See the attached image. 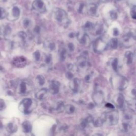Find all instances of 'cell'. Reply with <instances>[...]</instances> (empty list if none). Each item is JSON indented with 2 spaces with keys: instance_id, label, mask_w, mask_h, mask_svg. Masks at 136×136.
<instances>
[{
  "instance_id": "cell-1",
  "label": "cell",
  "mask_w": 136,
  "mask_h": 136,
  "mask_svg": "<svg viewBox=\"0 0 136 136\" xmlns=\"http://www.w3.org/2000/svg\"><path fill=\"white\" fill-rule=\"evenodd\" d=\"M111 82L112 86L114 89L120 90H125L128 85V80L120 75L112 77L111 79Z\"/></svg>"
},
{
  "instance_id": "cell-2",
  "label": "cell",
  "mask_w": 136,
  "mask_h": 136,
  "mask_svg": "<svg viewBox=\"0 0 136 136\" xmlns=\"http://www.w3.org/2000/svg\"><path fill=\"white\" fill-rule=\"evenodd\" d=\"M104 122H107L110 125H115L119 122V113L116 111H112L105 113L101 117Z\"/></svg>"
},
{
  "instance_id": "cell-3",
  "label": "cell",
  "mask_w": 136,
  "mask_h": 136,
  "mask_svg": "<svg viewBox=\"0 0 136 136\" xmlns=\"http://www.w3.org/2000/svg\"><path fill=\"white\" fill-rule=\"evenodd\" d=\"M35 108L33 100L31 98H25L22 100L19 105V109L25 114H30Z\"/></svg>"
},
{
  "instance_id": "cell-4",
  "label": "cell",
  "mask_w": 136,
  "mask_h": 136,
  "mask_svg": "<svg viewBox=\"0 0 136 136\" xmlns=\"http://www.w3.org/2000/svg\"><path fill=\"white\" fill-rule=\"evenodd\" d=\"M76 65L77 67L80 71H86L89 68L90 63L85 53L78 57Z\"/></svg>"
},
{
  "instance_id": "cell-5",
  "label": "cell",
  "mask_w": 136,
  "mask_h": 136,
  "mask_svg": "<svg viewBox=\"0 0 136 136\" xmlns=\"http://www.w3.org/2000/svg\"><path fill=\"white\" fill-rule=\"evenodd\" d=\"M55 18L58 22L63 25L65 27L68 26L69 20L66 12L64 10L60 9H56L55 12Z\"/></svg>"
},
{
  "instance_id": "cell-6",
  "label": "cell",
  "mask_w": 136,
  "mask_h": 136,
  "mask_svg": "<svg viewBox=\"0 0 136 136\" xmlns=\"http://www.w3.org/2000/svg\"><path fill=\"white\" fill-rule=\"evenodd\" d=\"M107 47V43L101 38L97 39L93 44V49L96 53L103 52Z\"/></svg>"
},
{
  "instance_id": "cell-7",
  "label": "cell",
  "mask_w": 136,
  "mask_h": 136,
  "mask_svg": "<svg viewBox=\"0 0 136 136\" xmlns=\"http://www.w3.org/2000/svg\"><path fill=\"white\" fill-rule=\"evenodd\" d=\"M76 37L81 45L85 46H88L90 45V37L87 34L78 33L76 34Z\"/></svg>"
},
{
  "instance_id": "cell-8",
  "label": "cell",
  "mask_w": 136,
  "mask_h": 136,
  "mask_svg": "<svg viewBox=\"0 0 136 136\" xmlns=\"http://www.w3.org/2000/svg\"><path fill=\"white\" fill-rule=\"evenodd\" d=\"M31 90V86L27 82L22 81L20 83L19 86V92L20 94L26 95L30 93Z\"/></svg>"
},
{
  "instance_id": "cell-9",
  "label": "cell",
  "mask_w": 136,
  "mask_h": 136,
  "mask_svg": "<svg viewBox=\"0 0 136 136\" xmlns=\"http://www.w3.org/2000/svg\"><path fill=\"white\" fill-rule=\"evenodd\" d=\"M92 98L94 102L97 105H100L104 101V96L102 92L97 91L93 93Z\"/></svg>"
},
{
  "instance_id": "cell-10",
  "label": "cell",
  "mask_w": 136,
  "mask_h": 136,
  "mask_svg": "<svg viewBox=\"0 0 136 136\" xmlns=\"http://www.w3.org/2000/svg\"><path fill=\"white\" fill-rule=\"evenodd\" d=\"M70 88L74 93H78L81 88V81L78 78H74L71 81Z\"/></svg>"
},
{
  "instance_id": "cell-11",
  "label": "cell",
  "mask_w": 136,
  "mask_h": 136,
  "mask_svg": "<svg viewBox=\"0 0 136 136\" xmlns=\"http://www.w3.org/2000/svg\"><path fill=\"white\" fill-rule=\"evenodd\" d=\"M135 37L132 35L128 34L122 37V43L124 46L126 47H130L135 43Z\"/></svg>"
},
{
  "instance_id": "cell-12",
  "label": "cell",
  "mask_w": 136,
  "mask_h": 136,
  "mask_svg": "<svg viewBox=\"0 0 136 136\" xmlns=\"http://www.w3.org/2000/svg\"><path fill=\"white\" fill-rule=\"evenodd\" d=\"M12 63L17 68L25 67L27 63L26 58L23 56H18L13 58Z\"/></svg>"
},
{
  "instance_id": "cell-13",
  "label": "cell",
  "mask_w": 136,
  "mask_h": 136,
  "mask_svg": "<svg viewBox=\"0 0 136 136\" xmlns=\"http://www.w3.org/2000/svg\"><path fill=\"white\" fill-rule=\"evenodd\" d=\"M33 8L40 13H44L46 11L45 5L40 0H35L32 4Z\"/></svg>"
},
{
  "instance_id": "cell-14",
  "label": "cell",
  "mask_w": 136,
  "mask_h": 136,
  "mask_svg": "<svg viewBox=\"0 0 136 136\" xmlns=\"http://www.w3.org/2000/svg\"><path fill=\"white\" fill-rule=\"evenodd\" d=\"M60 88V82L57 80H52L50 84L49 90L52 94H56L59 92Z\"/></svg>"
},
{
  "instance_id": "cell-15",
  "label": "cell",
  "mask_w": 136,
  "mask_h": 136,
  "mask_svg": "<svg viewBox=\"0 0 136 136\" xmlns=\"http://www.w3.org/2000/svg\"><path fill=\"white\" fill-rule=\"evenodd\" d=\"M44 46L45 48L49 51H54L56 49L55 42L51 39H46L44 43Z\"/></svg>"
},
{
  "instance_id": "cell-16",
  "label": "cell",
  "mask_w": 136,
  "mask_h": 136,
  "mask_svg": "<svg viewBox=\"0 0 136 136\" xmlns=\"http://www.w3.org/2000/svg\"><path fill=\"white\" fill-rule=\"evenodd\" d=\"M47 96H48V90L45 88L40 89L35 94V97L40 100H44Z\"/></svg>"
},
{
  "instance_id": "cell-17",
  "label": "cell",
  "mask_w": 136,
  "mask_h": 136,
  "mask_svg": "<svg viewBox=\"0 0 136 136\" xmlns=\"http://www.w3.org/2000/svg\"><path fill=\"white\" fill-rule=\"evenodd\" d=\"M114 103L116 105L120 108H122L124 104V97L122 94H118L114 97Z\"/></svg>"
},
{
  "instance_id": "cell-18",
  "label": "cell",
  "mask_w": 136,
  "mask_h": 136,
  "mask_svg": "<svg viewBox=\"0 0 136 136\" xmlns=\"http://www.w3.org/2000/svg\"><path fill=\"white\" fill-rule=\"evenodd\" d=\"M22 130L23 132L28 133H30L32 131V126L31 125V122L29 121H25L24 122H23L22 125Z\"/></svg>"
},
{
  "instance_id": "cell-19",
  "label": "cell",
  "mask_w": 136,
  "mask_h": 136,
  "mask_svg": "<svg viewBox=\"0 0 136 136\" xmlns=\"http://www.w3.org/2000/svg\"><path fill=\"white\" fill-rule=\"evenodd\" d=\"M2 28V33L3 38L7 39L10 37V35L11 33V28L8 26H6L3 27H1Z\"/></svg>"
},
{
  "instance_id": "cell-20",
  "label": "cell",
  "mask_w": 136,
  "mask_h": 136,
  "mask_svg": "<svg viewBox=\"0 0 136 136\" xmlns=\"http://www.w3.org/2000/svg\"><path fill=\"white\" fill-rule=\"evenodd\" d=\"M17 129L18 128L17 125L12 122L9 123L6 127V130L10 133H15L17 131Z\"/></svg>"
},
{
  "instance_id": "cell-21",
  "label": "cell",
  "mask_w": 136,
  "mask_h": 136,
  "mask_svg": "<svg viewBox=\"0 0 136 136\" xmlns=\"http://www.w3.org/2000/svg\"><path fill=\"white\" fill-rule=\"evenodd\" d=\"M64 107H65V106L64 105L63 102H58L55 105V107L53 108V110H54L55 111H56V112H57V113H60V112H61L64 110Z\"/></svg>"
},
{
  "instance_id": "cell-22",
  "label": "cell",
  "mask_w": 136,
  "mask_h": 136,
  "mask_svg": "<svg viewBox=\"0 0 136 136\" xmlns=\"http://www.w3.org/2000/svg\"><path fill=\"white\" fill-rule=\"evenodd\" d=\"M45 79L44 77L42 75H37L36 78V83L38 86H42L44 85Z\"/></svg>"
},
{
  "instance_id": "cell-23",
  "label": "cell",
  "mask_w": 136,
  "mask_h": 136,
  "mask_svg": "<svg viewBox=\"0 0 136 136\" xmlns=\"http://www.w3.org/2000/svg\"><path fill=\"white\" fill-rule=\"evenodd\" d=\"M64 110L68 114H72L75 112V108L74 106L72 105H67L65 106Z\"/></svg>"
},
{
  "instance_id": "cell-24",
  "label": "cell",
  "mask_w": 136,
  "mask_h": 136,
  "mask_svg": "<svg viewBox=\"0 0 136 136\" xmlns=\"http://www.w3.org/2000/svg\"><path fill=\"white\" fill-rule=\"evenodd\" d=\"M129 108L133 111H136V99H132L127 102Z\"/></svg>"
},
{
  "instance_id": "cell-25",
  "label": "cell",
  "mask_w": 136,
  "mask_h": 136,
  "mask_svg": "<svg viewBox=\"0 0 136 136\" xmlns=\"http://www.w3.org/2000/svg\"><path fill=\"white\" fill-rule=\"evenodd\" d=\"M20 16V10L18 8L14 7L12 10V17L13 18V20H16Z\"/></svg>"
},
{
  "instance_id": "cell-26",
  "label": "cell",
  "mask_w": 136,
  "mask_h": 136,
  "mask_svg": "<svg viewBox=\"0 0 136 136\" xmlns=\"http://www.w3.org/2000/svg\"><path fill=\"white\" fill-rule=\"evenodd\" d=\"M19 37L21 39L23 44H25L26 43V39L27 38V35L24 32H20L18 34Z\"/></svg>"
},
{
  "instance_id": "cell-27",
  "label": "cell",
  "mask_w": 136,
  "mask_h": 136,
  "mask_svg": "<svg viewBox=\"0 0 136 136\" xmlns=\"http://www.w3.org/2000/svg\"><path fill=\"white\" fill-rule=\"evenodd\" d=\"M67 50L65 48H62L60 52V60L63 61H64L65 59H66L67 57Z\"/></svg>"
},
{
  "instance_id": "cell-28",
  "label": "cell",
  "mask_w": 136,
  "mask_h": 136,
  "mask_svg": "<svg viewBox=\"0 0 136 136\" xmlns=\"http://www.w3.org/2000/svg\"><path fill=\"white\" fill-rule=\"evenodd\" d=\"M104 121L103 120V119H102L101 117L100 118H98V119H96V120H94L93 121V125L95 127H100L103 123Z\"/></svg>"
},
{
  "instance_id": "cell-29",
  "label": "cell",
  "mask_w": 136,
  "mask_h": 136,
  "mask_svg": "<svg viewBox=\"0 0 136 136\" xmlns=\"http://www.w3.org/2000/svg\"><path fill=\"white\" fill-rule=\"evenodd\" d=\"M119 43L116 38H112L110 40V46L113 49H116L118 47Z\"/></svg>"
},
{
  "instance_id": "cell-30",
  "label": "cell",
  "mask_w": 136,
  "mask_h": 136,
  "mask_svg": "<svg viewBox=\"0 0 136 136\" xmlns=\"http://www.w3.org/2000/svg\"><path fill=\"white\" fill-rule=\"evenodd\" d=\"M126 57L127 59V63L130 64L132 62L133 60V54L132 53L130 52H128L126 54Z\"/></svg>"
},
{
  "instance_id": "cell-31",
  "label": "cell",
  "mask_w": 136,
  "mask_h": 136,
  "mask_svg": "<svg viewBox=\"0 0 136 136\" xmlns=\"http://www.w3.org/2000/svg\"><path fill=\"white\" fill-rule=\"evenodd\" d=\"M40 53L39 51H35L34 53H33V57H34V60L36 61V62H38L40 61V57H41V56H40Z\"/></svg>"
},
{
  "instance_id": "cell-32",
  "label": "cell",
  "mask_w": 136,
  "mask_h": 136,
  "mask_svg": "<svg viewBox=\"0 0 136 136\" xmlns=\"http://www.w3.org/2000/svg\"><path fill=\"white\" fill-rule=\"evenodd\" d=\"M52 60V57L51 54H47L45 56L44 61L46 64H50Z\"/></svg>"
},
{
  "instance_id": "cell-33",
  "label": "cell",
  "mask_w": 136,
  "mask_h": 136,
  "mask_svg": "<svg viewBox=\"0 0 136 136\" xmlns=\"http://www.w3.org/2000/svg\"><path fill=\"white\" fill-rule=\"evenodd\" d=\"M31 21L30 20L28 19H25L23 21V25L25 28H28L31 26Z\"/></svg>"
},
{
  "instance_id": "cell-34",
  "label": "cell",
  "mask_w": 136,
  "mask_h": 136,
  "mask_svg": "<svg viewBox=\"0 0 136 136\" xmlns=\"http://www.w3.org/2000/svg\"><path fill=\"white\" fill-rule=\"evenodd\" d=\"M7 17V13L2 8H0V19H3Z\"/></svg>"
},
{
  "instance_id": "cell-35",
  "label": "cell",
  "mask_w": 136,
  "mask_h": 136,
  "mask_svg": "<svg viewBox=\"0 0 136 136\" xmlns=\"http://www.w3.org/2000/svg\"><path fill=\"white\" fill-rule=\"evenodd\" d=\"M112 66L114 70L116 71L117 70V67H118V61L117 59H115L114 61L112 62Z\"/></svg>"
},
{
  "instance_id": "cell-36",
  "label": "cell",
  "mask_w": 136,
  "mask_h": 136,
  "mask_svg": "<svg viewBox=\"0 0 136 136\" xmlns=\"http://www.w3.org/2000/svg\"><path fill=\"white\" fill-rule=\"evenodd\" d=\"M66 76L68 79L71 80L73 78V74L70 71H68L66 72Z\"/></svg>"
},
{
  "instance_id": "cell-37",
  "label": "cell",
  "mask_w": 136,
  "mask_h": 136,
  "mask_svg": "<svg viewBox=\"0 0 136 136\" xmlns=\"http://www.w3.org/2000/svg\"><path fill=\"white\" fill-rule=\"evenodd\" d=\"M68 48L70 52H73L74 50V45L72 43H69L68 45Z\"/></svg>"
},
{
  "instance_id": "cell-38",
  "label": "cell",
  "mask_w": 136,
  "mask_h": 136,
  "mask_svg": "<svg viewBox=\"0 0 136 136\" xmlns=\"http://www.w3.org/2000/svg\"><path fill=\"white\" fill-rule=\"evenodd\" d=\"M5 108V103L4 100L0 99V111L3 110Z\"/></svg>"
},
{
  "instance_id": "cell-39",
  "label": "cell",
  "mask_w": 136,
  "mask_h": 136,
  "mask_svg": "<svg viewBox=\"0 0 136 136\" xmlns=\"http://www.w3.org/2000/svg\"><path fill=\"white\" fill-rule=\"evenodd\" d=\"M68 129V127L66 125H62L60 128H59V129H60V130L61 131H66Z\"/></svg>"
},
{
  "instance_id": "cell-40",
  "label": "cell",
  "mask_w": 136,
  "mask_h": 136,
  "mask_svg": "<svg viewBox=\"0 0 136 136\" xmlns=\"http://www.w3.org/2000/svg\"><path fill=\"white\" fill-rule=\"evenodd\" d=\"M34 32L35 33V34H39L40 33V28L38 26H37L35 28L34 30Z\"/></svg>"
},
{
  "instance_id": "cell-41",
  "label": "cell",
  "mask_w": 136,
  "mask_h": 136,
  "mask_svg": "<svg viewBox=\"0 0 136 136\" xmlns=\"http://www.w3.org/2000/svg\"><path fill=\"white\" fill-rule=\"evenodd\" d=\"M91 79H92V77L90 75H87L86 76V77H85V80L88 82H89L91 80Z\"/></svg>"
},
{
  "instance_id": "cell-42",
  "label": "cell",
  "mask_w": 136,
  "mask_h": 136,
  "mask_svg": "<svg viewBox=\"0 0 136 136\" xmlns=\"http://www.w3.org/2000/svg\"><path fill=\"white\" fill-rule=\"evenodd\" d=\"M67 68H68V69L69 70V71H71L72 70L73 68V65L71 63H69L68 65H67Z\"/></svg>"
},
{
  "instance_id": "cell-43",
  "label": "cell",
  "mask_w": 136,
  "mask_h": 136,
  "mask_svg": "<svg viewBox=\"0 0 136 136\" xmlns=\"http://www.w3.org/2000/svg\"><path fill=\"white\" fill-rule=\"evenodd\" d=\"M75 33H71L69 34V37L70 38H74V37H75Z\"/></svg>"
},
{
  "instance_id": "cell-44",
  "label": "cell",
  "mask_w": 136,
  "mask_h": 136,
  "mask_svg": "<svg viewBox=\"0 0 136 136\" xmlns=\"http://www.w3.org/2000/svg\"><path fill=\"white\" fill-rule=\"evenodd\" d=\"M106 106H107V107H109V108H114V106H113V105H112V104H109V103H108V104H106Z\"/></svg>"
},
{
  "instance_id": "cell-45",
  "label": "cell",
  "mask_w": 136,
  "mask_h": 136,
  "mask_svg": "<svg viewBox=\"0 0 136 136\" xmlns=\"http://www.w3.org/2000/svg\"><path fill=\"white\" fill-rule=\"evenodd\" d=\"M0 39H3V36H2V28L0 27Z\"/></svg>"
},
{
  "instance_id": "cell-46",
  "label": "cell",
  "mask_w": 136,
  "mask_h": 136,
  "mask_svg": "<svg viewBox=\"0 0 136 136\" xmlns=\"http://www.w3.org/2000/svg\"><path fill=\"white\" fill-rule=\"evenodd\" d=\"M134 54H135V55L136 56V50H135V52H134Z\"/></svg>"
}]
</instances>
